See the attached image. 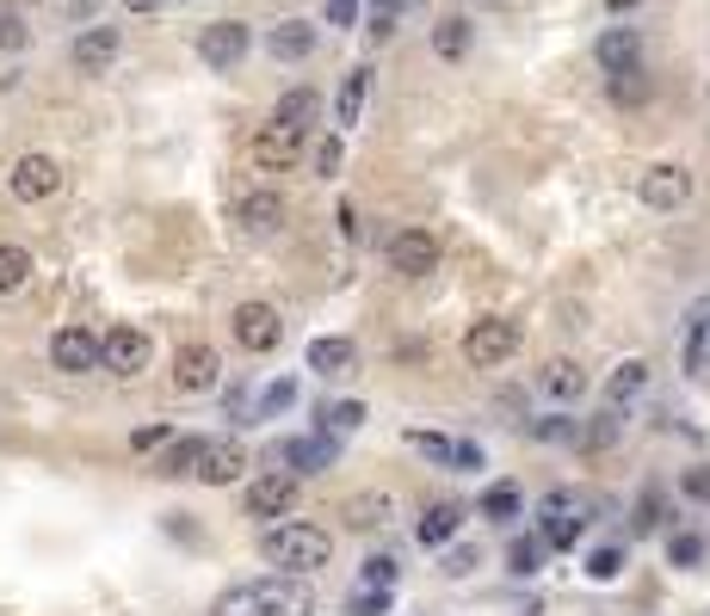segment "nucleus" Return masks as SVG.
I'll return each instance as SVG.
<instances>
[{
	"label": "nucleus",
	"mask_w": 710,
	"mask_h": 616,
	"mask_svg": "<svg viewBox=\"0 0 710 616\" xmlns=\"http://www.w3.org/2000/svg\"><path fill=\"white\" fill-rule=\"evenodd\" d=\"M309 610H316V592L303 580H291V573H272V580L222 592L210 616H309Z\"/></svg>",
	"instance_id": "1"
},
{
	"label": "nucleus",
	"mask_w": 710,
	"mask_h": 616,
	"mask_svg": "<svg viewBox=\"0 0 710 616\" xmlns=\"http://www.w3.org/2000/svg\"><path fill=\"white\" fill-rule=\"evenodd\" d=\"M260 554H266L278 573H291V580H303V573H316V568H328V554H334V537L321 530V524H303V518H291V524H272L266 537H260Z\"/></svg>",
	"instance_id": "2"
},
{
	"label": "nucleus",
	"mask_w": 710,
	"mask_h": 616,
	"mask_svg": "<svg viewBox=\"0 0 710 616\" xmlns=\"http://www.w3.org/2000/svg\"><path fill=\"white\" fill-rule=\"evenodd\" d=\"M513 352H520V321H506V315H482V321L463 333V364L470 370H494Z\"/></svg>",
	"instance_id": "3"
},
{
	"label": "nucleus",
	"mask_w": 710,
	"mask_h": 616,
	"mask_svg": "<svg viewBox=\"0 0 710 616\" xmlns=\"http://www.w3.org/2000/svg\"><path fill=\"white\" fill-rule=\"evenodd\" d=\"M149 358H155V345H149V333H142V327H111V333L99 339V370L124 376V383L149 370Z\"/></svg>",
	"instance_id": "4"
},
{
	"label": "nucleus",
	"mask_w": 710,
	"mask_h": 616,
	"mask_svg": "<svg viewBox=\"0 0 710 616\" xmlns=\"http://www.w3.org/2000/svg\"><path fill=\"white\" fill-rule=\"evenodd\" d=\"M248 44H253V31L241 25V19H217V25H205V31H198V56H205V68H217V75L241 68Z\"/></svg>",
	"instance_id": "5"
},
{
	"label": "nucleus",
	"mask_w": 710,
	"mask_h": 616,
	"mask_svg": "<svg viewBox=\"0 0 710 616\" xmlns=\"http://www.w3.org/2000/svg\"><path fill=\"white\" fill-rule=\"evenodd\" d=\"M229 327H236L241 352H278V339H284V321H278L272 302H241L236 315H229Z\"/></svg>",
	"instance_id": "6"
},
{
	"label": "nucleus",
	"mask_w": 710,
	"mask_h": 616,
	"mask_svg": "<svg viewBox=\"0 0 710 616\" xmlns=\"http://www.w3.org/2000/svg\"><path fill=\"white\" fill-rule=\"evenodd\" d=\"M587 512H593V506H587L581 493H550V499L537 506V518H544V542H550V549H575Z\"/></svg>",
	"instance_id": "7"
},
{
	"label": "nucleus",
	"mask_w": 710,
	"mask_h": 616,
	"mask_svg": "<svg viewBox=\"0 0 710 616\" xmlns=\"http://www.w3.org/2000/svg\"><path fill=\"white\" fill-rule=\"evenodd\" d=\"M7 185H13L19 204H44L56 198V185H63V167L50 161V154H19L13 173H7Z\"/></svg>",
	"instance_id": "8"
},
{
	"label": "nucleus",
	"mask_w": 710,
	"mask_h": 616,
	"mask_svg": "<svg viewBox=\"0 0 710 616\" xmlns=\"http://www.w3.org/2000/svg\"><path fill=\"white\" fill-rule=\"evenodd\" d=\"M636 191H643V204L648 210H679V204L692 198V173L679 167V161H655V167L643 173V185H636Z\"/></svg>",
	"instance_id": "9"
},
{
	"label": "nucleus",
	"mask_w": 710,
	"mask_h": 616,
	"mask_svg": "<svg viewBox=\"0 0 710 616\" xmlns=\"http://www.w3.org/2000/svg\"><path fill=\"white\" fill-rule=\"evenodd\" d=\"M50 364L63 370V376L99 370V333H87V327H56V339H50Z\"/></svg>",
	"instance_id": "10"
},
{
	"label": "nucleus",
	"mask_w": 710,
	"mask_h": 616,
	"mask_svg": "<svg viewBox=\"0 0 710 616\" xmlns=\"http://www.w3.org/2000/svg\"><path fill=\"white\" fill-rule=\"evenodd\" d=\"M217 376H222V358H217V345H179V358H174V388L179 395H205V388H217Z\"/></svg>",
	"instance_id": "11"
},
{
	"label": "nucleus",
	"mask_w": 710,
	"mask_h": 616,
	"mask_svg": "<svg viewBox=\"0 0 710 616\" xmlns=\"http://www.w3.org/2000/svg\"><path fill=\"white\" fill-rule=\"evenodd\" d=\"M439 265V241L426 229H402V234H390V272L395 277H426Z\"/></svg>",
	"instance_id": "12"
},
{
	"label": "nucleus",
	"mask_w": 710,
	"mask_h": 616,
	"mask_svg": "<svg viewBox=\"0 0 710 616\" xmlns=\"http://www.w3.org/2000/svg\"><path fill=\"white\" fill-rule=\"evenodd\" d=\"M118 50H124V37H118V25H87L75 37V75H106L111 62H118Z\"/></svg>",
	"instance_id": "13"
},
{
	"label": "nucleus",
	"mask_w": 710,
	"mask_h": 616,
	"mask_svg": "<svg viewBox=\"0 0 710 616\" xmlns=\"http://www.w3.org/2000/svg\"><path fill=\"white\" fill-rule=\"evenodd\" d=\"M192 475L205 481V487H229V481L248 475V450H241L236 438H217V444L198 450V469H192Z\"/></svg>",
	"instance_id": "14"
},
{
	"label": "nucleus",
	"mask_w": 710,
	"mask_h": 616,
	"mask_svg": "<svg viewBox=\"0 0 710 616\" xmlns=\"http://www.w3.org/2000/svg\"><path fill=\"white\" fill-rule=\"evenodd\" d=\"M297 154H303V130L266 123V130L253 136V167H260V173H284V167H297Z\"/></svg>",
	"instance_id": "15"
},
{
	"label": "nucleus",
	"mask_w": 710,
	"mask_h": 616,
	"mask_svg": "<svg viewBox=\"0 0 710 616\" xmlns=\"http://www.w3.org/2000/svg\"><path fill=\"white\" fill-rule=\"evenodd\" d=\"M679 370H686V376H704V370H710V296H698L692 315H686V339H679Z\"/></svg>",
	"instance_id": "16"
},
{
	"label": "nucleus",
	"mask_w": 710,
	"mask_h": 616,
	"mask_svg": "<svg viewBox=\"0 0 710 616\" xmlns=\"http://www.w3.org/2000/svg\"><path fill=\"white\" fill-rule=\"evenodd\" d=\"M291 506H297V475H284V469H272V475H260L248 487V512H253V518H284Z\"/></svg>",
	"instance_id": "17"
},
{
	"label": "nucleus",
	"mask_w": 710,
	"mask_h": 616,
	"mask_svg": "<svg viewBox=\"0 0 710 616\" xmlns=\"http://www.w3.org/2000/svg\"><path fill=\"white\" fill-rule=\"evenodd\" d=\"M334 457H340L334 438H291V444L272 450V462H284V475H316V469H328Z\"/></svg>",
	"instance_id": "18"
},
{
	"label": "nucleus",
	"mask_w": 710,
	"mask_h": 616,
	"mask_svg": "<svg viewBox=\"0 0 710 616\" xmlns=\"http://www.w3.org/2000/svg\"><path fill=\"white\" fill-rule=\"evenodd\" d=\"M266 50H272V62H309L316 56V25L309 19H278L266 31Z\"/></svg>",
	"instance_id": "19"
},
{
	"label": "nucleus",
	"mask_w": 710,
	"mask_h": 616,
	"mask_svg": "<svg viewBox=\"0 0 710 616\" xmlns=\"http://www.w3.org/2000/svg\"><path fill=\"white\" fill-rule=\"evenodd\" d=\"M593 56H600V68H605V75L643 68V37H636L631 25H612V31H600V44H593Z\"/></svg>",
	"instance_id": "20"
},
{
	"label": "nucleus",
	"mask_w": 710,
	"mask_h": 616,
	"mask_svg": "<svg viewBox=\"0 0 710 616\" xmlns=\"http://www.w3.org/2000/svg\"><path fill=\"white\" fill-rule=\"evenodd\" d=\"M236 222L248 234H278L284 229V198H278V191H248L241 210H236Z\"/></svg>",
	"instance_id": "21"
},
{
	"label": "nucleus",
	"mask_w": 710,
	"mask_h": 616,
	"mask_svg": "<svg viewBox=\"0 0 710 616\" xmlns=\"http://www.w3.org/2000/svg\"><path fill=\"white\" fill-rule=\"evenodd\" d=\"M352 364H359V345H352V339H309V370H316V376H352Z\"/></svg>",
	"instance_id": "22"
},
{
	"label": "nucleus",
	"mask_w": 710,
	"mask_h": 616,
	"mask_svg": "<svg viewBox=\"0 0 710 616\" xmlns=\"http://www.w3.org/2000/svg\"><path fill=\"white\" fill-rule=\"evenodd\" d=\"M463 530V506H451V499H439V506H426V518L414 524V537H420V549H445V542Z\"/></svg>",
	"instance_id": "23"
},
{
	"label": "nucleus",
	"mask_w": 710,
	"mask_h": 616,
	"mask_svg": "<svg viewBox=\"0 0 710 616\" xmlns=\"http://www.w3.org/2000/svg\"><path fill=\"white\" fill-rule=\"evenodd\" d=\"M316 118H321V92H316V87H291L278 106H272L266 123H284V130H309Z\"/></svg>",
	"instance_id": "24"
},
{
	"label": "nucleus",
	"mask_w": 710,
	"mask_h": 616,
	"mask_svg": "<svg viewBox=\"0 0 710 616\" xmlns=\"http://www.w3.org/2000/svg\"><path fill=\"white\" fill-rule=\"evenodd\" d=\"M537 383H544V395H550V400H575V395L587 388V370L575 364V358H550Z\"/></svg>",
	"instance_id": "25"
},
{
	"label": "nucleus",
	"mask_w": 710,
	"mask_h": 616,
	"mask_svg": "<svg viewBox=\"0 0 710 616\" xmlns=\"http://www.w3.org/2000/svg\"><path fill=\"white\" fill-rule=\"evenodd\" d=\"M364 92H371V68H352L347 80H340V99H334V123H359L364 118Z\"/></svg>",
	"instance_id": "26"
},
{
	"label": "nucleus",
	"mask_w": 710,
	"mask_h": 616,
	"mask_svg": "<svg viewBox=\"0 0 710 616\" xmlns=\"http://www.w3.org/2000/svg\"><path fill=\"white\" fill-rule=\"evenodd\" d=\"M390 512H395V499H390V493H352L340 518H347L352 530H371V524H390Z\"/></svg>",
	"instance_id": "27"
},
{
	"label": "nucleus",
	"mask_w": 710,
	"mask_h": 616,
	"mask_svg": "<svg viewBox=\"0 0 710 616\" xmlns=\"http://www.w3.org/2000/svg\"><path fill=\"white\" fill-rule=\"evenodd\" d=\"M433 50H439L445 62H463V50H470V19H463V13H445L439 25H433Z\"/></svg>",
	"instance_id": "28"
},
{
	"label": "nucleus",
	"mask_w": 710,
	"mask_h": 616,
	"mask_svg": "<svg viewBox=\"0 0 710 616\" xmlns=\"http://www.w3.org/2000/svg\"><path fill=\"white\" fill-rule=\"evenodd\" d=\"M643 383H648V364H643V358H631V364H618V370H612L605 395H612V407H624V400L643 395Z\"/></svg>",
	"instance_id": "29"
},
{
	"label": "nucleus",
	"mask_w": 710,
	"mask_h": 616,
	"mask_svg": "<svg viewBox=\"0 0 710 616\" xmlns=\"http://www.w3.org/2000/svg\"><path fill=\"white\" fill-rule=\"evenodd\" d=\"M198 450H205V438H167V457H161V475L179 481L198 469Z\"/></svg>",
	"instance_id": "30"
},
{
	"label": "nucleus",
	"mask_w": 710,
	"mask_h": 616,
	"mask_svg": "<svg viewBox=\"0 0 710 616\" xmlns=\"http://www.w3.org/2000/svg\"><path fill=\"white\" fill-rule=\"evenodd\" d=\"M25 277H32V253L13 246V241H0V296H13Z\"/></svg>",
	"instance_id": "31"
},
{
	"label": "nucleus",
	"mask_w": 710,
	"mask_h": 616,
	"mask_svg": "<svg viewBox=\"0 0 710 616\" xmlns=\"http://www.w3.org/2000/svg\"><path fill=\"white\" fill-rule=\"evenodd\" d=\"M618 431H624V414L605 407V414H593V426H581V450H612Z\"/></svg>",
	"instance_id": "32"
},
{
	"label": "nucleus",
	"mask_w": 710,
	"mask_h": 616,
	"mask_svg": "<svg viewBox=\"0 0 710 616\" xmlns=\"http://www.w3.org/2000/svg\"><path fill=\"white\" fill-rule=\"evenodd\" d=\"M648 92H655V87H648V75H643V68H624V75H612V106H648Z\"/></svg>",
	"instance_id": "33"
},
{
	"label": "nucleus",
	"mask_w": 710,
	"mask_h": 616,
	"mask_svg": "<svg viewBox=\"0 0 710 616\" xmlns=\"http://www.w3.org/2000/svg\"><path fill=\"white\" fill-rule=\"evenodd\" d=\"M520 506H525L520 487H506V481L482 493V518H494V524H513V518H520Z\"/></svg>",
	"instance_id": "34"
},
{
	"label": "nucleus",
	"mask_w": 710,
	"mask_h": 616,
	"mask_svg": "<svg viewBox=\"0 0 710 616\" xmlns=\"http://www.w3.org/2000/svg\"><path fill=\"white\" fill-rule=\"evenodd\" d=\"M624 568H631V561H624V549H618V542H605V549L587 554V580H600V585H612Z\"/></svg>",
	"instance_id": "35"
},
{
	"label": "nucleus",
	"mask_w": 710,
	"mask_h": 616,
	"mask_svg": "<svg viewBox=\"0 0 710 616\" xmlns=\"http://www.w3.org/2000/svg\"><path fill=\"white\" fill-rule=\"evenodd\" d=\"M408 444L420 450V457L445 462V469H458V438H439V431H408Z\"/></svg>",
	"instance_id": "36"
},
{
	"label": "nucleus",
	"mask_w": 710,
	"mask_h": 616,
	"mask_svg": "<svg viewBox=\"0 0 710 616\" xmlns=\"http://www.w3.org/2000/svg\"><path fill=\"white\" fill-rule=\"evenodd\" d=\"M390 604H395V592H390V585H364L359 598L347 604V616H390Z\"/></svg>",
	"instance_id": "37"
},
{
	"label": "nucleus",
	"mask_w": 710,
	"mask_h": 616,
	"mask_svg": "<svg viewBox=\"0 0 710 616\" xmlns=\"http://www.w3.org/2000/svg\"><path fill=\"white\" fill-rule=\"evenodd\" d=\"M667 561H674V568H698V561H704V537H692V530L667 537Z\"/></svg>",
	"instance_id": "38"
},
{
	"label": "nucleus",
	"mask_w": 710,
	"mask_h": 616,
	"mask_svg": "<svg viewBox=\"0 0 710 616\" xmlns=\"http://www.w3.org/2000/svg\"><path fill=\"white\" fill-rule=\"evenodd\" d=\"M537 438H544V444H581V419H562V414H556V419H537Z\"/></svg>",
	"instance_id": "39"
},
{
	"label": "nucleus",
	"mask_w": 710,
	"mask_h": 616,
	"mask_svg": "<svg viewBox=\"0 0 710 616\" xmlns=\"http://www.w3.org/2000/svg\"><path fill=\"white\" fill-rule=\"evenodd\" d=\"M32 44V25L19 19V7H0V50H25Z\"/></svg>",
	"instance_id": "40"
},
{
	"label": "nucleus",
	"mask_w": 710,
	"mask_h": 616,
	"mask_svg": "<svg viewBox=\"0 0 710 616\" xmlns=\"http://www.w3.org/2000/svg\"><path fill=\"white\" fill-rule=\"evenodd\" d=\"M321 419H328L334 431H359V426H364V407H359V400H334Z\"/></svg>",
	"instance_id": "41"
},
{
	"label": "nucleus",
	"mask_w": 710,
	"mask_h": 616,
	"mask_svg": "<svg viewBox=\"0 0 710 616\" xmlns=\"http://www.w3.org/2000/svg\"><path fill=\"white\" fill-rule=\"evenodd\" d=\"M506 561H513V573H537V561H544V542H513V549H506Z\"/></svg>",
	"instance_id": "42"
},
{
	"label": "nucleus",
	"mask_w": 710,
	"mask_h": 616,
	"mask_svg": "<svg viewBox=\"0 0 710 616\" xmlns=\"http://www.w3.org/2000/svg\"><path fill=\"white\" fill-rule=\"evenodd\" d=\"M364 585H390L395 592V561L390 554H371V561H364Z\"/></svg>",
	"instance_id": "43"
},
{
	"label": "nucleus",
	"mask_w": 710,
	"mask_h": 616,
	"mask_svg": "<svg viewBox=\"0 0 710 616\" xmlns=\"http://www.w3.org/2000/svg\"><path fill=\"white\" fill-rule=\"evenodd\" d=\"M297 400V383H272L266 395H260V414H278V407H291Z\"/></svg>",
	"instance_id": "44"
},
{
	"label": "nucleus",
	"mask_w": 710,
	"mask_h": 616,
	"mask_svg": "<svg viewBox=\"0 0 710 616\" xmlns=\"http://www.w3.org/2000/svg\"><path fill=\"white\" fill-rule=\"evenodd\" d=\"M167 438H174V426H142L136 438H130V450H161Z\"/></svg>",
	"instance_id": "45"
},
{
	"label": "nucleus",
	"mask_w": 710,
	"mask_h": 616,
	"mask_svg": "<svg viewBox=\"0 0 710 616\" xmlns=\"http://www.w3.org/2000/svg\"><path fill=\"white\" fill-rule=\"evenodd\" d=\"M679 487L692 493V499H704V506H710V469H686V481H679Z\"/></svg>",
	"instance_id": "46"
},
{
	"label": "nucleus",
	"mask_w": 710,
	"mask_h": 616,
	"mask_svg": "<svg viewBox=\"0 0 710 616\" xmlns=\"http://www.w3.org/2000/svg\"><path fill=\"white\" fill-rule=\"evenodd\" d=\"M655 524H662V499L643 493V506H636V530H655Z\"/></svg>",
	"instance_id": "47"
},
{
	"label": "nucleus",
	"mask_w": 710,
	"mask_h": 616,
	"mask_svg": "<svg viewBox=\"0 0 710 616\" xmlns=\"http://www.w3.org/2000/svg\"><path fill=\"white\" fill-rule=\"evenodd\" d=\"M359 19V0H328V25H352Z\"/></svg>",
	"instance_id": "48"
},
{
	"label": "nucleus",
	"mask_w": 710,
	"mask_h": 616,
	"mask_svg": "<svg viewBox=\"0 0 710 616\" xmlns=\"http://www.w3.org/2000/svg\"><path fill=\"white\" fill-rule=\"evenodd\" d=\"M334 167H340V142H321V148H316V173H334Z\"/></svg>",
	"instance_id": "49"
},
{
	"label": "nucleus",
	"mask_w": 710,
	"mask_h": 616,
	"mask_svg": "<svg viewBox=\"0 0 710 616\" xmlns=\"http://www.w3.org/2000/svg\"><path fill=\"white\" fill-rule=\"evenodd\" d=\"M458 469H482V444H470V438H458Z\"/></svg>",
	"instance_id": "50"
},
{
	"label": "nucleus",
	"mask_w": 710,
	"mask_h": 616,
	"mask_svg": "<svg viewBox=\"0 0 710 616\" xmlns=\"http://www.w3.org/2000/svg\"><path fill=\"white\" fill-rule=\"evenodd\" d=\"M470 568H476V554H470V549H458L451 561H445V573H470Z\"/></svg>",
	"instance_id": "51"
},
{
	"label": "nucleus",
	"mask_w": 710,
	"mask_h": 616,
	"mask_svg": "<svg viewBox=\"0 0 710 616\" xmlns=\"http://www.w3.org/2000/svg\"><path fill=\"white\" fill-rule=\"evenodd\" d=\"M130 13H161V7H167V0H124Z\"/></svg>",
	"instance_id": "52"
},
{
	"label": "nucleus",
	"mask_w": 710,
	"mask_h": 616,
	"mask_svg": "<svg viewBox=\"0 0 710 616\" xmlns=\"http://www.w3.org/2000/svg\"><path fill=\"white\" fill-rule=\"evenodd\" d=\"M371 7H383V13H395V19H402V7H408V0H371Z\"/></svg>",
	"instance_id": "53"
},
{
	"label": "nucleus",
	"mask_w": 710,
	"mask_h": 616,
	"mask_svg": "<svg viewBox=\"0 0 710 616\" xmlns=\"http://www.w3.org/2000/svg\"><path fill=\"white\" fill-rule=\"evenodd\" d=\"M605 7H612V13H624V7H636V0H605Z\"/></svg>",
	"instance_id": "54"
}]
</instances>
